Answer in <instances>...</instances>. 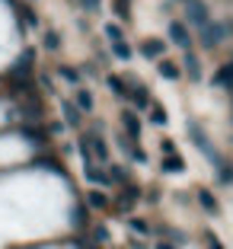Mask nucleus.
<instances>
[{"instance_id":"1","label":"nucleus","mask_w":233,"mask_h":249,"mask_svg":"<svg viewBox=\"0 0 233 249\" xmlns=\"http://www.w3.org/2000/svg\"><path fill=\"white\" fill-rule=\"evenodd\" d=\"M185 16H189L192 26H198V29H201L204 22H208V7H204L201 0H185Z\"/></svg>"},{"instance_id":"2","label":"nucleus","mask_w":233,"mask_h":249,"mask_svg":"<svg viewBox=\"0 0 233 249\" xmlns=\"http://www.w3.org/2000/svg\"><path fill=\"white\" fill-rule=\"evenodd\" d=\"M224 36H227L224 26H211V22H204V26H201V45H204V48H214Z\"/></svg>"},{"instance_id":"3","label":"nucleus","mask_w":233,"mask_h":249,"mask_svg":"<svg viewBox=\"0 0 233 249\" xmlns=\"http://www.w3.org/2000/svg\"><path fill=\"white\" fill-rule=\"evenodd\" d=\"M169 38H173L179 48H185V52H189L192 36H189V29H185V22H169Z\"/></svg>"},{"instance_id":"4","label":"nucleus","mask_w":233,"mask_h":249,"mask_svg":"<svg viewBox=\"0 0 233 249\" xmlns=\"http://www.w3.org/2000/svg\"><path fill=\"white\" fill-rule=\"evenodd\" d=\"M141 54H144V58H150V61H157L160 54H166V45H163L160 38H147V42L141 45Z\"/></svg>"},{"instance_id":"5","label":"nucleus","mask_w":233,"mask_h":249,"mask_svg":"<svg viewBox=\"0 0 233 249\" xmlns=\"http://www.w3.org/2000/svg\"><path fill=\"white\" fill-rule=\"evenodd\" d=\"M83 173H87V179H90V182H96V185H112L109 176H106L96 163H83Z\"/></svg>"},{"instance_id":"6","label":"nucleus","mask_w":233,"mask_h":249,"mask_svg":"<svg viewBox=\"0 0 233 249\" xmlns=\"http://www.w3.org/2000/svg\"><path fill=\"white\" fill-rule=\"evenodd\" d=\"M90 147H93V160H99V163H106L109 160V147H106V141L99 138V134H93V138H90Z\"/></svg>"},{"instance_id":"7","label":"nucleus","mask_w":233,"mask_h":249,"mask_svg":"<svg viewBox=\"0 0 233 249\" xmlns=\"http://www.w3.org/2000/svg\"><path fill=\"white\" fill-rule=\"evenodd\" d=\"M214 87H233V64H224L214 73Z\"/></svg>"},{"instance_id":"8","label":"nucleus","mask_w":233,"mask_h":249,"mask_svg":"<svg viewBox=\"0 0 233 249\" xmlns=\"http://www.w3.org/2000/svg\"><path fill=\"white\" fill-rule=\"evenodd\" d=\"M122 124H125V131L131 134V138H138V134H141V122L134 118V112H122Z\"/></svg>"},{"instance_id":"9","label":"nucleus","mask_w":233,"mask_h":249,"mask_svg":"<svg viewBox=\"0 0 233 249\" xmlns=\"http://www.w3.org/2000/svg\"><path fill=\"white\" fill-rule=\"evenodd\" d=\"M160 166H163V173H182V166H185V163L179 160V157H176V154H169L166 160L160 163Z\"/></svg>"},{"instance_id":"10","label":"nucleus","mask_w":233,"mask_h":249,"mask_svg":"<svg viewBox=\"0 0 233 249\" xmlns=\"http://www.w3.org/2000/svg\"><path fill=\"white\" fill-rule=\"evenodd\" d=\"M93 109V93L90 89H80L77 93V112H90Z\"/></svg>"},{"instance_id":"11","label":"nucleus","mask_w":233,"mask_h":249,"mask_svg":"<svg viewBox=\"0 0 233 249\" xmlns=\"http://www.w3.org/2000/svg\"><path fill=\"white\" fill-rule=\"evenodd\" d=\"M185 71H189V77L192 80H198V77H201V67H198V58L192 52H185Z\"/></svg>"},{"instance_id":"12","label":"nucleus","mask_w":233,"mask_h":249,"mask_svg":"<svg viewBox=\"0 0 233 249\" xmlns=\"http://www.w3.org/2000/svg\"><path fill=\"white\" fill-rule=\"evenodd\" d=\"M112 54H115L118 61H128L131 58V48H128V42L122 38V42H112Z\"/></svg>"},{"instance_id":"13","label":"nucleus","mask_w":233,"mask_h":249,"mask_svg":"<svg viewBox=\"0 0 233 249\" xmlns=\"http://www.w3.org/2000/svg\"><path fill=\"white\" fill-rule=\"evenodd\" d=\"M131 99H134V106H138V109H147V106H150V93H147L144 87H138L131 93Z\"/></svg>"},{"instance_id":"14","label":"nucleus","mask_w":233,"mask_h":249,"mask_svg":"<svg viewBox=\"0 0 233 249\" xmlns=\"http://www.w3.org/2000/svg\"><path fill=\"white\" fill-rule=\"evenodd\" d=\"M160 73L166 80H179V67H176L173 61H160Z\"/></svg>"},{"instance_id":"15","label":"nucleus","mask_w":233,"mask_h":249,"mask_svg":"<svg viewBox=\"0 0 233 249\" xmlns=\"http://www.w3.org/2000/svg\"><path fill=\"white\" fill-rule=\"evenodd\" d=\"M198 201L204 205V211H208V214H217V201L211 198V192H198Z\"/></svg>"},{"instance_id":"16","label":"nucleus","mask_w":233,"mask_h":249,"mask_svg":"<svg viewBox=\"0 0 233 249\" xmlns=\"http://www.w3.org/2000/svg\"><path fill=\"white\" fill-rule=\"evenodd\" d=\"M61 109H64V118L71 124H80V112H77V106H73V103H61Z\"/></svg>"},{"instance_id":"17","label":"nucleus","mask_w":233,"mask_h":249,"mask_svg":"<svg viewBox=\"0 0 233 249\" xmlns=\"http://www.w3.org/2000/svg\"><path fill=\"white\" fill-rule=\"evenodd\" d=\"M87 201H90L93 208H109V201H106V195H102V192H90Z\"/></svg>"},{"instance_id":"18","label":"nucleus","mask_w":233,"mask_h":249,"mask_svg":"<svg viewBox=\"0 0 233 249\" xmlns=\"http://www.w3.org/2000/svg\"><path fill=\"white\" fill-rule=\"evenodd\" d=\"M61 77H64V80L67 83H73V87H77V83H80V73H77V71H73V67H61Z\"/></svg>"},{"instance_id":"19","label":"nucleus","mask_w":233,"mask_h":249,"mask_svg":"<svg viewBox=\"0 0 233 249\" xmlns=\"http://www.w3.org/2000/svg\"><path fill=\"white\" fill-rule=\"evenodd\" d=\"M106 83H109V89H112V93L125 96V83H122V77H115V73H112V77H109V80H106Z\"/></svg>"},{"instance_id":"20","label":"nucleus","mask_w":233,"mask_h":249,"mask_svg":"<svg viewBox=\"0 0 233 249\" xmlns=\"http://www.w3.org/2000/svg\"><path fill=\"white\" fill-rule=\"evenodd\" d=\"M106 36H109V42H122V26L109 22V26H106Z\"/></svg>"},{"instance_id":"21","label":"nucleus","mask_w":233,"mask_h":249,"mask_svg":"<svg viewBox=\"0 0 233 249\" xmlns=\"http://www.w3.org/2000/svg\"><path fill=\"white\" fill-rule=\"evenodd\" d=\"M22 138H26V141H32V144H42V141H45L42 134L36 131V128H22Z\"/></svg>"},{"instance_id":"22","label":"nucleus","mask_w":233,"mask_h":249,"mask_svg":"<svg viewBox=\"0 0 233 249\" xmlns=\"http://www.w3.org/2000/svg\"><path fill=\"white\" fill-rule=\"evenodd\" d=\"M150 122L153 124H166V112L163 109H150Z\"/></svg>"},{"instance_id":"23","label":"nucleus","mask_w":233,"mask_h":249,"mask_svg":"<svg viewBox=\"0 0 233 249\" xmlns=\"http://www.w3.org/2000/svg\"><path fill=\"white\" fill-rule=\"evenodd\" d=\"M58 45H61V38L54 36V32H48V36H45V48H51V52H54Z\"/></svg>"},{"instance_id":"24","label":"nucleus","mask_w":233,"mask_h":249,"mask_svg":"<svg viewBox=\"0 0 233 249\" xmlns=\"http://www.w3.org/2000/svg\"><path fill=\"white\" fill-rule=\"evenodd\" d=\"M93 240L96 243H106V240H109V230H106V227H96L93 230Z\"/></svg>"},{"instance_id":"25","label":"nucleus","mask_w":233,"mask_h":249,"mask_svg":"<svg viewBox=\"0 0 233 249\" xmlns=\"http://www.w3.org/2000/svg\"><path fill=\"white\" fill-rule=\"evenodd\" d=\"M131 160H138V163H147V154L141 150V147H131Z\"/></svg>"},{"instance_id":"26","label":"nucleus","mask_w":233,"mask_h":249,"mask_svg":"<svg viewBox=\"0 0 233 249\" xmlns=\"http://www.w3.org/2000/svg\"><path fill=\"white\" fill-rule=\"evenodd\" d=\"M131 227H134V230H138V233H147V230H150V227H147V220H138V217H134V220H131Z\"/></svg>"},{"instance_id":"27","label":"nucleus","mask_w":233,"mask_h":249,"mask_svg":"<svg viewBox=\"0 0 233 249\" xmlns=\"http://www.w3.org/2000/svg\"><path fill=\"white\" fill-rule=\"evenodd\" d=\"M115 10L118 16H128V0H115Z\"/></svg>"},{"instance_id":"28","label":"nucleus","mask_w":233,"mask_h":249,"mask_svg":"<svg viewBox=\"0 0 233 249\" xmlns=\"http://www.w3.org/2000/svg\"><path fill=\"white\" fill-rule=\"evenodd\" d=\"M83 7H87V10H99L102 0H83Z\"/></svg>"},{"instance_id":"29","label":"nucleus","mask_w":233,"mask_h":249,"mask_svg":"<svg viewBox=\"0 0 233 249\" xmlns=\"http://www.w3.org/2000/svg\"><path fill=\"white\" fill-rule=\"evenodd\" d=\"M208 249H224L217 240H214V233H208Z\"/></svg>"},{"instance_id":"30","label":"nucleus","mask_w":233,"mask_h":249,"mask_svg":"<svg viewBox=\"0 0 233 249\" xmlns=\"http://www.w3.org/2000/svg\"><path fill=\"white\" fill-rule=\"evenodd\" d=\"M157 249H176V246H173V243H160V246H157Z\"/></svg>"},{"instance_id":"31","label":"nucleus","mask_w":233,"mask_h":249,"mask_svg":"<svg viewBox=\"0 0 233 249\" xmlns=\"http://www.w3.org/2000/svg\"><path fill=\"white\" fill-rule=\"evenodd\" d=\"M182 3H185V0H182Z\"/></svg>"}]
</instances>
